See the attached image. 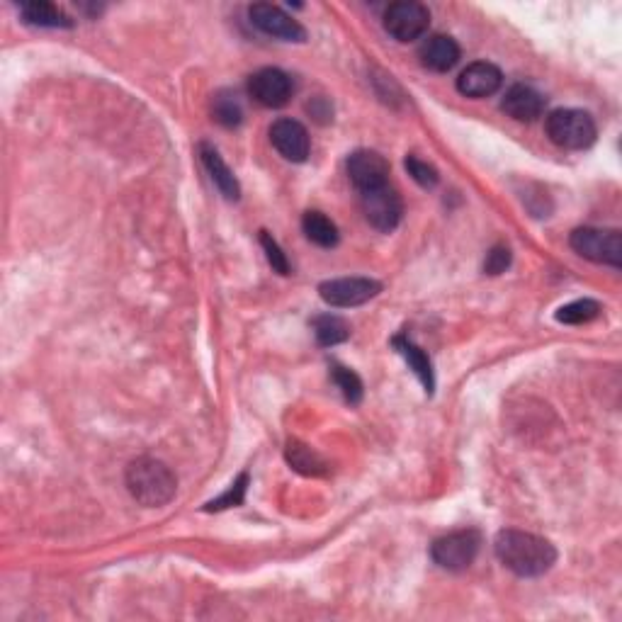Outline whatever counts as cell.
I'll return each instance as SVG.
<instances>
[{
	"instance_id": "cell-25",
	"label": "cell",
	"mask_w": 622,
	"mask_h": 622,
	"mask_svg": "<svg viewBox=\"0 0 622 622\" xmlns=\"http://www.w3.org/2000/svg\"><path fill=\"white\" fill-rule=\"evenodd\" d=\"M246 489H248V474L243 472L239 479H236L234 484H231V489L226 491V494L219 496V499L209 501L205 506V511H224V508H231V506H241L243 499H246Z\"/></svg>"
},
{
	"instance_id": "cell-24",
	"label": "cell",
	"mask_w": 622,
	"mask_h": 622,
	"mask_svg": "<svg viewBox=\"0 0 622 622\" xmlns=\"http://www.w3.org/2000/svg\"><path fill=\"white\" fill-rule=\"evenodd\" d=\"M214 117H217V122H222L224 127H236V124H241L243 112L236 95L219 93L217 98H214Z\"/></svg>"
},
{
	"instance_id": "cell-22",
	"label": "cell",
	"mask_w": 622,
	"mask_h": 622,
	"mask_svg": "<svg viewBox=\"0 0 622 622\" xmlns=\"http://www.w3.org/2000/svg\"><path fill=\"white\" fill-rule=\"evenodd\" d=\"M287 460H290V465L302 474H319L321 467H324V462L319 460L316 452H311L307 445L299 443H290V448H287Z\"/></svg>"
},
{
	"instance_id": "cell-20",
	"label": "cell",
	"mask_w": 622,
	"mask_h": 622,
	"mask_svg": "<svg viewBox=\"0 0 622 622\" xmlns=\"http://www.w3.org/2000/svg\"><path fill=\"white\" fill-rule=\"evenodd\" d=\"M311 326H314V333L316 338H319L321 346H338V343L348 341L350 336V326L346 324V319H341V316L336 314H324V316H316L314 321H311Z\"/></svg>"
},
{
	"instance_id": "cell-18",
	"label": "cell",
	"mask_w": 622,
	"mask_h": 622,
	"mask_svg": "<svg viewBox=\"0 0 622 622\" xmlns=\"http://www.w3.org/2000/svg\"><path fill=\"white\" fill-rule=\"evenodd\" d=\"M394 348H397L399 353L404 355L406 363L411 365V370L416 372V377L423 382V387H426V392L431 394L433 387H435V380H433V367H431V360H428V355L423 353V350L406 336L394 338Z\"/></svg>"
},
{
	"instance_id": "cell-6",
	"label": "cell",
	"mask_w": 622,
	"mask_h": 622,
	"mask_svg": "<svg viewBox=\"0 0 622 622\" xmlns=\"http://www.w3.org/2000/svg\"><path fill=\"white\" fill-rule=\"evenodd\" d=\"M428 25H431V10L416 0L392 3L384 13V30L397 42H414V39L426 35Z\"/></svg>"
},
{
	"instance_id": "cell-1",
	"label": "cell",
	"mask_w": 622,
	"mask_h": 622,
	"mask_svg": "<svg viewBox=\"0 0 622 622\" xmlns=\"http://www.w3.org/2000/svg\"><path fill=\"white\" fill-rule=\"evenodd\" d=\"M494 550L503 567L523 579L547 574L557 562V550L550 540L523 530H501L496 535Z\"/></svg>"
},
{
	"instance_id": "cell-14",
	"label": "cell",
	"mask_w": 622,
	"mask_h": 622,
	"mask_svg": "<svg viewBox=\"0 0 622 622\" xmlns=\"http://www.w3.org/2000/svg\"><path fill=\"white\" fill-rule=\"evenodd\" d=\"M501 110L516 122H535L545 112V98L530 86H513L503 95Z\"/></svg>"
},
{
	"instance_id": "cell-9",
	"label": "cell",
	"mask_w": 622,
	"mask_h": 622,
	"mask_svg": "<svg viewBox=\"0 0 622 622\" xmlns=\"http://www.w3.org/2000/svg\"><path fill=\"white\" fill-rule=\"evenodd\" d=\"M248 18H251L253 27H258L263 35L282 39V42H304L307 39V30L273 3L251 5L248 8Z\"/></svg>"
},
{
	"instance_id": "cell-23",
	"label": "cell",
	"mask_w": 622,
	"mask_h": 622,
	"mask_svg": "<svg viewBox=\"0 0 622 622\" xmlns=\"http://www.w3.org/2000/svg\"><path fill=\"white\" fill-rule=\"evenodd\" d=\"M331 375L333 382H336L338 389L343 392V397H346V401H350V404H360V399H363V382H360V377L355 375L353 370L341 365H333Z\"/></svg>"
},
{
	"instance_id": "cell-10",
	"label": "cell",
	"mask_w": 622,
	"mask_h": 622,
	"mask_svg": "<svg viewBox=\"0 0 622 622\" xmlns=\"http://www.w3.org/2000/svg\"><path fill=\"white\" fill-rule=\"evenodd\" d=\"M292 90H294L292 78L280 69H260L253 73L251 81H248V93H251V98L256 100L258 105L270 107V110H277V107H285L290 103Z\"/></svg>"
},
{
	"instance_id": "cell-4",
	"label": "cell",
	"mask_w": 622,
	"mask_h": 622,
	"mask_svg": "<svg viewBox=\"0 0 622 622\" xmlns=\"http://www.w3.org/2000/svg\"><path fill=\"white\" fill-rule=\"evenodd\" d=\"M569 243L581 258L591 260V263L610 265V268L622 265V236L618 229L584 226V229L571 231Z\"/></svg>"
},
{
	"instance_id": "cell-17",
	"label": "cell",
	"mask_w": 622,
	"mask_h": 622,
	"mask_svg": "<svg viewBox=\"0 0 622 622\" xmlns=\"http://www.w3.org/2000/svg\"><path fill=\"white\" fill-rule=\"evenodd\" d=\"M20 15L25 18L27 25L35 27H71L73 20L54 3H44V0H32V3L20 5Z\"/></svg>"
},
{
	"instance_id": "cell-28",
	"label": "cell",
	"mask_w": 622,
	"mask_h": 622,
	"mask_svg": "<svg viewBox=\"0 0 622 622\" xmlns=\"http://www.w3.org/2000/svg\"><path fill=\"white\" fill-rule=\"evenodd\" d=\"M511 265V251L506 246H494L484 260L486 275H501Z\"/></svg>"
},
{
	"instance_id": "cell-13",
	"label": "cell",
	"mask_w": 622,
	"mask_h": 622,
	"mask_svg": "<svg viewBox=\"0 0 622 622\" xmlns=\"http://www.w3.org/2000/svg\"><path fill=\"white\" fill-rule=\"evenodd\" d=\"M503 83V76L499 71V66L489 64V61H474V64H469L465 71L460 73V78H457V90H460L465 98H489V95H494L496 90L501 88Z\"/></svg>"
},
{
	"instance_id": "cell-21",
	"label": "cell",
	"mask_w": 622,
	"mask_h": 622,
	"mask_svg": "<svg viewBox=\"0 0 622 622\" xmlns=\"http://www.w3.org/2000/svg\"><path fill=\"white\" fill-rule=\"evenodd\" d=\"M598 316H601V304L593 302V299H576V302L564 304V307L557 311L559 324L569 326L588 324V321L598 319Z\"/></svg>"
},
{
	"instance_id": "cell-16",
	"label": "cell",
	"mask_w": 622,
	"mask_h": 622,
	"mask_svg": "<svg viewBox=\"0 0 622 622\" xmlns=\"http://www.w3.org/2000/svg\"><path fill=\"white\" fill-rule=\"evenodd\" d=\"M200 156L202 163H205L207 173L212 175L214 185L222 190V195L226 200H239L241 197V188H239V180H236L234 171L224 163V158L219 156V151L209 144H200Z\"/></svg>"
},
{
	"instance_id": "cell-3",
	"label": "cell",
	"mask_w": 622,
	"mask_h": 622,
	"mask_svg": "<svg viewBox=\"0 0 622 622\" xmlns=\"http://www.w3.org/2000/svg\"><path fill=\"white\" fill-rule=\"evenodd\" d=\"M545 129L552 144L567 151L588 149L598 137L593 117L584 110H574V107H562V110L550 112L545 120Z\"/></svg>"
},
{
	"instance_id": "cell-8",
	"label": "cell",
	"mask_w": 622,
	"mask_h": 622,
	"mask_svg": "<svg viewBox=\"0 0 622 622\" xmlns=\"http://www.w3.org/2000/svg\"><path fill=\"white\" fill-rule=\"evenodd\" d=\"M382 292V285L370 277H338V280H326L319 285V294L331 307H360L370 302L372 297Z\"/></svg>"
},
{
	"instance_id": "cell-2",
	"label": "cell",
	"mask_w": 622,
	"mask_h": 622,
	"mask_svg": "<svg viewBox=\"0 0 622 622\" xmlns=\"http://www.w3.org/2000/svg\"><path fill=\"white\" fill-rule=\"evenodd\" d=\"M129 494L132 499L146 508H161L175 496L178 479L171 472L166 462L154 460V457H139L127 467L124 474Z\"/></svg>"
},
{
	"instance_id": "cell-27",
	"label": "cell",
	"mask_w": 622,
	"mask_h": 622,
	"mask_svg": "<svg viewBox=\"0 0 622 622\" xmlns=\"http://www.w3.org/2000/svg\"><path fill=\"white\" fill-rule=\"evenodd\" d=\"M260 243H263V251L265 256H268V263L273 265L275 273L290 275V260H287L285 253H282L280 243H277L268 231H260Z\"/></svg>"
},
{
	"instance_id": "cell-7",
	"label": "cell",
	"mask_w": 622,
	"mask_h": 622,
	"mask_svg": "<svg viewBox=\"0 0 622 622\" xmlns=\"http://www.w3.org/2000/svg\"><path fill=\"white\" fill-rule=\"evenodd\" d=\"M360 207H363L367 222L377 231H394L401 222V214H404L399 192L389 183L375 190L360 192Z\"/></svg>"
},
{
	"instance_id": "cell-5",
	"label": "cell",
	"mask_w": 622,
	"mask_h": 622,
	"mask_svg": "<svg viewBox=\"0 0 622 622\" xmlns=\"http://www.w3.org/2000/svg\"><path fill=\"white\" fill-rule=\"evenodd\" d=\"M479 547H482V535L477 530H455L433 542L431 557L440 569L465 571L477 559Z\"/></svg>"
},
{
	"instance_id": "cell-26",
	"label": "cell",
	"mask_w": 622,
	"mask_h": 622,
	"mask_svg": "<svg viewBox=\"0 0 622 622\" xmlns=\"http://www.w3.org/2000/svg\"><path fill=\"white\" fill-rule=\"evenodd\" d=\"M406 171H409L411 178H414L421 188H435L440 180L435 166H431V163L423 161V158L418 156H406Z\"/></svg>"
},
{
	"instance_id": "cell-19",
	"label": "cell",
	"mask_w": 622,
	"mask_h": 622,
	"mask_svg": "<svg viewBox=\"0 0 622 622\" xmlns=\"http://www.w3.org/2000/svg\"><path fill=\"white\" fill-rule=\"evenodd\" d=\"M302 229L307 234V239L321 248H333L338 243V226L324 212L304 214Z\"/></svg>"
},
{
	"instance_id": "cell-12",
	"label": "cell",
	"mask_w": 622,
	"mask_h": 622,
	"mask_svg": "<svg viewBox=\"0 0 622 622\" xmlns=\"http://www.w3.org/2000/svg\"><path fill=\"white\" fill-rule=\"evenodd\" d=\"M270 141L277 151H280L282 158L292 163H302L307 161L311 141L309 132L304 129V124H299L297 120H277L273 127H270Z\"/></svg>"
},
{
	"instance_id": "cell-11",
	"label": "cell",
	"mask_w": 622,
	"mask_h": 622,
	"mask_svg": "<svg viewBox=\"0 0 622 622\" xmlns=\"http://www.w3.org/2000/svg\"><path fill=\"white\" fill-rule=\"evenodd\" d=\"M348 178L350 183L358 188V192L375 190L380 185H387L389 178V163L387 158L377 151L360 149L348 158Z\"/></svg>"
},
{
	"instance_id": "cell-15",
	"label": "cell",
	"mask_w": 622,
	"mask_h": 622,
	"mask_svg": "<svg viewBox=\"0 0 622 622\" xmlns=\"http://www.w3.org/2000/svg\"><path fill=\"white\" fill-rule=\"evenodd\" d=\"M421 64L435 73H448L460 61V44L448 35H433L418 49Z\"/></svg>"
}]
</instances>
